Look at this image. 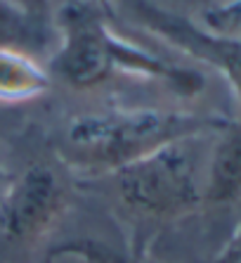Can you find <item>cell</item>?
Returning a JSON list of instances; mask_svg holds the SVG:
<instances>
[{
	"label": "cell",
	"instance_id": "cell-3",
	"mask_svg": "<svg viewBox=\"0 0 241 263\" xmlns=\"http://www.w3.org/2000/svg\"><path fill=\"white\" fill-rule=\"evenodd\" d=\"M189 140L166 145L114 171L123 206L149 218H180L204 204V180Z\"/></svg>",
	"mask_w": 241,
	"mask_h": 263
},
{
	"label": "cell",
	"instance_id": "cell-9",
	"mask_svg": "<svg viewBox=\"0 0 241 263\" xmlns=\"http://www.w3.org/2000/svg\"><path fill=\"white\" fill-rule=\"evenodd\" d=\"M48 258H81L83 263H133L126 254L90 237L67 239V242L52 247Z\"/></svg>",
	"mask_w": 241,
	"mask_h": 263
},
{
	"label": "cell",
	"instance_id": "cell-11",
	"mask_svg": "<svg viewBox=\"0 0 241 263\" xmlns=\"http://www.w3.org/2000/svg\"><path fill=\"white\" fill-rule=\"evenodd\" d=\"M12 3L22 7V10H24L31 19H36V22H41L50 10V0H12Z\"/></svg>",
	"mask_w": 241,
	"mask_h": 263
},
{
	"label": "cell",
	"instance_id": "cell-1",
	"mask_svg": "<svg viewBox=\"0 0 241 263\" xmlns=\"http://www.w3.org/2000/svg\"><path fill=\"white\" fill-rule=\"evenodd\" d=\"M54 24L59 29L62 45L50 62V71L76 90L99 86L116 71L161 81L187 98L204 88L201 73L166 62L116 36L109 26V12L97 0L64 3Z\"/></svg>",
	"mask_w": 241,
	"mask_h": 263
},
{
	"label": "cell",
	"instance_id": "cell-10",
	"mask_svg": "<svg viewBox=\"0 0 241 263\" xmlns=\"http://www.w3.org/2000/svg\"><path fill=\"white\" fill-rule=\"evenodd\" d=\"M204 29L241 38V0H232L227 5H217L204 12Z\"/></svg>",
	"mask_w": 241,
	"mask_h": 263
},
{
	"label": "cell",
	"instance_id": "cell-7",
	"mask_svg": "<svg viewBox=\"0 0 241 263\" xmlns=\"http://www.w3.org/2000/svg\"><path fill=\"white\" fill-rule=\"evenodd\" d=\"M50 88V71L29 52L0 48V102H29Z\"/></svg>",
	"mask_w": 241,
	"mask_h": 263
},
{
	"label": "cell",
	"instance_id": "cell-4",
	"mask_svg": "<svg viewBox=\"0 0 241 263\" xmlns=\"http://www.w3.org/2000/svg\"><path fill=\"white\" fill-rule=\"evenodd\" d=\"M114 12L118 7L128 19L156 33L166 43L185 50L187 55L220 69L227 76L229 86L234 88L236 98L241 100V38L213 33L204 26L194 24L192 19L163 10L151 0H109Z\"/></svg>",
	"mask_w": 241,
	"mask_h": 263
},
{
	"label": "cell",
	"instance_id": "cell-13",
	"mask_svg": "<svg viewBox=\"0 0 241 263\" xmlns=\"http://www.w3.org/2000/svg\"><path fill=\"white\" fill-rule=\"evenodd\" d=\"M97 3H99V5H102L107 12H111V7H109V0H97Z\"/></svg>",
	"mask_w": 241,
	"mask_h": 263
},
{
	"label": "cell",
	"instance_id": "cell-6",
	"mask_svg": "<svg viewBox=\"0 0 241 263\" xmlns=\"http://www.w3.org/2000/svg\"><path fill=\"white\" fill-rule=\"evenodd\" d=\"M241 199V123L220 130L204 176V204L225 206Z\"/></svg>",
	"mask_w": 241,
	"mask_h": 263
},
{
	"label": "cell",
	"instance_id": "cell-5",
	"mask_svg": "<svg viewBox=\"0 0 241 263\" xmlns=\"http://www.w3.org/2000/svg\"><path fill=\"white\" fill-rule=\"evenodd\" d=\"M64 209V187L59 176L45 164L22 171L0 197V242H33L59 218Z\"/></svg>",
	"mask_w": 241,
	"mask_h": 263
},
{
	"label": "cell",
	"instance_id": "cell-2",
	"mask_svg": "<svg viewBox=\"0 0 241 263\" xmlns=\"http://www.w3.org/2000/svg\"><path fill=\"white\" fill-rule=\"evenodd\" d=\"M227 121L187 111L104 109L85 111L69 121L62 152L71 164L92 173H114L166 145L220 130Z\"/></svg>",
	"mask_w": 241,
	"mask_h": 263
},
{
	"label": "cell",
	"instance_id": "cell-8",
	"mask_svg": "<svg viewBox=\"0 0 241 263\" xmlns=\"http://www.w3.org/2000/svg\"><path fill=\"white\" fill-rule=\"evenodd\" d=\"M43 43H45V33L41 22L31 19L12 0H0V48L31 52Z\"/></svg>",
	"mask_w": 241,
	"mask_h": 263
},
{
	"label": "cell",
	"instance_id": "cell-12",
	"mask_svg": "<svg viewBox=\"0 0 241 263\" xmlns=\"http://www.w3.org/2000/svg\"><path fill=\"white\" fill-rule=\"evenodd\" d=\"M217 263H241V228L236 230V235L229 239V245L223 249Z\"/></svg>",
	"mask_w": 241,
	"mask_h": 263
}]
</instances>
